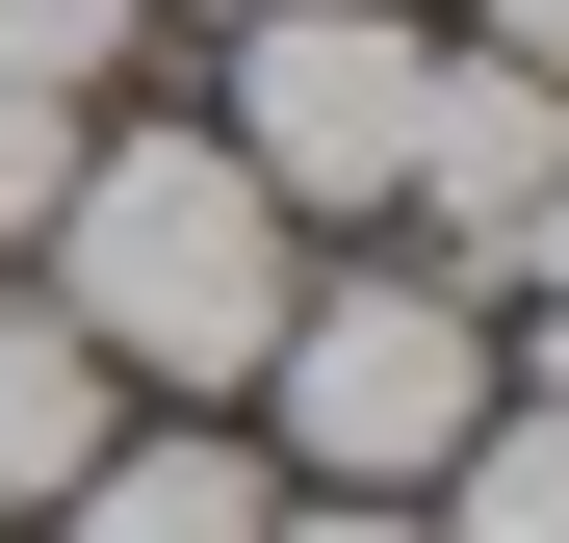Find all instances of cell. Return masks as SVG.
Returning a JSON list of instances; mask_svg holds the SVG:
<instances>
[{
    "label": "cell",
    "instance_id": "cell-9",
    "mask_svg": "<svg viewBox=\"0 0 569 543\" xmlns=\"http://www.w3.org/2000/svg\"><path fill=\"white\" fill-rule=\"evenodd\" d=\"M130 27H156V0H0V78H78V104H104Z\"/></svg>",
    "mask_w": 569,
    "mask_h": 543
},
{
    "label": "cell",
    "instance_id": "cell-11",
    "mask_svg": "<svg viewBox=\"0 0 569 543\" xmlns=\"http://www.w3.org/2000/svg\"><path fill=\"white\" fill-rule=\"evenodd\" d=\"M466 52H518V78H569V0H466Z\"/></svg>",
    "mask_w": 569,
    "mask_h": 543
},
{
    "label": "cell",
    "instance_id": "cell-10",
    "mask_svg": "<svg viewBox=\"0 0 569 543\" xmlns=\"http://www.w3.org/2000/svg\"><path fill=\"white\" fill-rule=\"evenodd\" d=\"M259 543H440V517H415V492H284Z\"/></svg>",
    "mask_w": 569,
    "mask_h": 543
},
{
    "label": "cell",
    "instance_id": "cell-4",
    "mask_svg": "<svg viewBox=\"0 0 569 543\" xmlns=\"http://www.w3.org/2000/svg\"><path fill=\"white\" fill-rule=\"evenodd\" d=\"M543 181H569V78H518V52H440V78H415V155H389V208L440 233V285H492V259L543 233Z\"/></svg>",
    "mask_w": 569,
    "mask_h": 543
},
{
    "label": "cell",
    "instance_id": "cell-7",
    "mask_svg": "<svg viewBox=\"0 0 569 543\" xmlns=\"http://www.w3.org/2000/svg\"><path fill=\"white\" fill-rule=\"evenodd\" d=\"M415 517H440V543H569V414L492 389V414L440 440V492H415Z\"/></svg>",
    "mask_w": 569,
    "mask_h": 543
},
{
    "label": "cell",
    "instance_id": "cell-12",
    "mask_svg": "<svg viewBox=\"0 0 569 543\" xmlns=\"http://www.w3.org/2000/svg\"><path fill=\"white\" fill-rule=\"evenodd\" d=\"M156 27H259V0H156Z\"/></svg>",
    "mask_w": 569,
    "mask_h": 543
},
{
    "label": "cell",
    "instance_id": "cell-8",
    "mask_svg": "<svg viewBox=\"0 0 569 543\" xmlns=\"http://www.w3.org/2000/svg\"><path fill=\"white\" fill-rule=\"evenodd\" d=\"M78 130H104V104H78V78H0V259L52 233V181H78Z\"/></svg>",
    "mask_w": 569,
    "mask_h": 543
},
{
    "label": "cell",
    "instance_id": "cell-2",
    "mask_svg": "<svg viewBox=\"0 0 569 543\" xmlns=\"http://www.w3.org/2000/svg\"><path fill=\"white\" fill-rule=\"evenodd\" d=\"M492 414V285L440 259H311L259 336V466L284 492H440V440Z\"/></svg>",
    "mask_w": 569,
    "mask_h": 543
},
{
    "label": "cell",
    "instance_id": "cell-3",
    "mask_svg": "<svg viewBox=\"0 0 569 543\" xmlns=\"http://www.w3.org/2000/svg\"><path fill=\"white\" fill-rule=\"evenodd\" d=\"M415 78H440V27H415V0H259L208 130H233V181H259L284 233H337V208H389V155H415Z\"/></svg>",
    "mask_w": 569,
    "mask_h": 543
},
{
    "label": "cell",
    "instance_id": "cell-6",
    "mask_svg": "<svg viewBox=\"0 0 569 543\" xmlns=\"http://www.w3.org/2000/svg\"><path fill=\"white\" fill-rule=\"evenodd\" d=\"M104 440H130V389H104V362H78V336H52L27 285H0V543H27V517H52L78 466H104Z\"/></svg>",
    "mask_w": 569,
    "mask_h": 543
},
{
    "label": "cell",
    "instance_id": "cell-1",
    "mask_svg": "<svg viewBox=\"0 0 569 543\" xmlns=\"http://www.w3.org/2000/svg\"><path fill=\"white\" fill-rule=\"evenodd\" d=\"M104 389H259V336H284V285H311V233L233 181V130H78V181H52V233L0 259Z\"/></svg>",
    "mask_w": 569,
    "mask_h": 543
},
{
    "label": "cell",
    "instance_id": "cell-5",
    "mask_svg": "<svg viewBox=\"0 0 569 543\" xmlns=\"http://www.w3.org/2000/svg\"><path fill=\"white\" fill-rule=\"evenodd\" d=\"M284 517V466H259V440H208V414H130L104 440V466H78L27 543H259Z\"/></svg>",
    "mask_w": 569,
    "mask_h": 543
}]
</instances>
